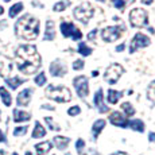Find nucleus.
<instances>
[{
    "label": "nucleus",
    "mask_w": 155,
    "mask_h": 155,
    "mask_svg": "<svg viewBox=\"0 0 155 155\" xmlns=\"http://www.w3.org/2000/svg\"><path fill=\"white\" fill-rule=\"evenodd\" d=\"M97 2H105V0H97Z\"/></svg>",
    "instance_id": "48"
},
{
    "label": "nucleus",
    "mask_w": 155,
    "mask_h": 155,
    "mask_svg": "<svg viewBox=\"0 0 155 155\" xmlns=\"http://www.w3.org/2000/svg\"><path fill=\"white\" fill-rule=\"evenodd\" d=\"M4 2H11V0H4Z\"/></svg>",
    "instance_id": "49"
},
{
    "label": "nucleus",
    "mask_w": 155,
    "mask_h": 155,
    "mask_svg": "<svg viewBox=\"0 0 155 155\" xmlns=\"http://www.w3.org/2000/svg\"><path fill=\"white\" fill-rule=\"evenodd\" d=\"M121 96H123V93H121V92L113 91V89H109V91H108V101L111 104H116L119 100H120Z\"/></svg>",
    "instance_id": "23"
},
{
    "label": "nucleus",
    "mask_w": 155,
    "mask_h": 155,
    "mask_svg": "<svg viewBox=\"0 0 155 155\" xmlns=\"http://www.w3.org/2000/svg\"><path fill=\"white\" fill-rule=\"evenodd\" d=\"M113 155H128L126 153H121V151H119V153H116V154H113Z\"/></svg>",
    "instance_id": "45"
},
{
    "label": "nucleus",
    "mask_w": 155,
    "mask_h": 155,
    "mask_svg": "<svg viewBox=\"0 0 155 155\" xmlns=\"http://www.w3.org/2000/svg\"><path fill=\"white\" fill-rule=\"evenodd\" d=\"M51 147H53V144L50 142H42V143H38V144L35 146V150H37L38 155H45L51 150Z\"/></svg>",
    "instance_id": "18"
},
{
    "label": "nucleus",
    "mask_w": 155,
    "mask_h": 155,
    "mask_svg": "<svg viewBox=\"0 0 155 155\" xmlns=\"http://www.w3.org/2000/svg\"><path fill=\"white\" fill-rule=\"evenodd\" d=\"M85 147V142L82 140V139H78L76 143V148H77V151H78V154H82V148Z\"/></svg>",
    "instance_id": "36"
},
{
    "label": "nucleus",
    "mask_w": 155,
    "mask_h": 155,
    "mask_svg": "<svg viewBox=\"0 0 155 155\" xmlns=\"http://www.w3.org/2000/svg\"><path fill=\"white\" fill-rule=\"evenodd\" d=\"M124 73V68L119 64H112L108 66V69L105 70V74H104V78L108 84H116L117 80L120 78V76Z\"/></svg>",
    "instance_id": "7"
},
{
    "label": "nucleus",
    "mask_w": 155,
    "mask_h": 155,
    "mask_svg": "<svg viewBox=\"0 0 155 155\" xmlns=\"http://www.w3.org/2000/svg\"><path fill=\"white\" fill-rule=\"evenodd\" d=\"M0 97H2L3 103H4L5 107H10L11 103H12V97H11V94L7 92V89L3 88V86H0Z\"/></svg>",
    "instance_id": "22"
},
{
    "label": "nucleus",
    "mask_w": 155,
    "mask_h": 155,
    "mask_svg": "<svg viewBox=\"0 0 155 155\" xmlns=\"http://www.w3.org/2000/svg\"><path fill=\"white\" fill-rule=\"evenodd\" d=\"M23 82L25 81H23L22 78H19V77H14V78H7L5 80V84L10 86L11 89H16L18 86H20Z\"/></svg>",
    "instance_id": "25"
},
{
    "label": "nucleus",
    "mask_w": 155,
    "mask_h": 155,
    "mask_svg": "<svg viewBox=\"0 0 155 155\" xmlns=\"http://www.w3.org/2000/svg\"><path fill=\"white\" fill-rule=\"evenodd\" d=\"M128 127H131L134 131H138V132H143V131H144V123H143L142 120H139V119L130 121Z\"/></svg>",
    "instance_id": "24"
},
{
    "label": "nucleus",
    "mask_w": 155,
    "mask_h": 155,
    "mask_svg": "<svg viewBox=\"0 0 155 155\" xmlns=\"http://www.w3.org/2000/svg\"><path fill=\"white\" fill-rule=\"evenodd\" d=\"M69 4H70L69 0H62V2H59V3H57V4H54V11H55V12L64 11Z\"/></svg>",
    "instance_id": "30"
},
{
    "label": "nucleus",
    "mask_w": 155,
    "mask_h": 155,
    "mask_svg": "<svg viewBox=\"0 0 155 155\" xmlns=\"http://www.w3.org/2000/svg\"><path fill=\"white\" fill-rule=\"evenodd\" d=\"M126 28L124 26H113V27H107L101 31V38L105 42H113V41L119 39L121 35L124 34Z\"/></svg>",
    "instance_id": "6"
},
{
    "label": "nucleus",
    "mask_w": 155,
    "mask_h": 155,
    "mask_svg": "<svg viewBox=\"0 0 155 155\" xmlns=\"http://www.w3.org/2000/svg\"><path fill=\"white\" fill-rule=\"evenodd\" d=\"M15 32L18 37L23 39H35L39 34V20L31 15H25L15 25Z\"/></svg>",
    "instance_id": "2"
},
{
    "label": "nucleus",
    "mask_w": 155,
    "mask_h": 155,
    "mask_svg": "<svg viewBox=\"0 0 155 155\" xmlns=\"http://www.w3.org/2000/svg\"><path fill=\"white\" fill-rule=\"evenodd\" d=\"M94 104L97 105V108H99V111L101 113L108 112V107L104 104V100H103V91H101V89H99V91L96 92V96H94Z\"/></svg>",
    "instance_id": "15"
},
{
    "label": "nucleus",
    "mask_w": 155,
    "mask_h": 155,
    "mask_svg": "<svg viewBox=\"0 0 155 155\" xmlns=\"http://www.w3.org/2000/svg\"><path fill=\"white\" fill-rule=\"evenodd\" d=\"M96 34H97V31L96 30H93V31H91L88 34V39L89 41H92V39H94V38H96Z\"/></svg>",
    "instance_id": "38"
},
{
    "label": "nucleus",
    "mask_w": 155,
    "mask_h": 155,
    "mask_svg": "<svg viewBox=\"0 0 155 155\" xmlns=\"http://www.w3.org/2000/svg\"><path fill=\"white\" fill-rule=\"evenodd\" d=\"M45 135H46V130L42 127V124H41L39 121H37V123H35V127H34V131H32V138H35V139L43 138Z\"/></svg>",
    "instance_id": "21"
},
{
    "label": "nucleus",
    "mask_w": 155,
    "mask_h": 155,
    "mask_svg": "<svg viewBox=\"0 0 155 155\" xmlns=\"http://www.w3.org/2000/svg\"><path fill=\"white\" fill-rule=\"evenodd\" d=\"M109 121H111L113 126H117V127H121V128L128 127V123H130V121H128L120 112L111 113V116H109Z\"/></svg>",
    "instance_id": "12"
},
{
    "label": "nucleus",
    "mask_w": 155,
    "mask_h": 155,
    "mask_svg": "<svg viewBox=\"0 0 155 155\" xmlns=\"http://www.w3.org/2000/svg\"><path fill=\"white\" fill-rule=\"evenodd\" d=\"M46 97L51 100H55L58 103H68V101L71 100V93L68 88L65 86H54L50 85L46 88Z\"/></svg>",
    "instance_id": "3"
},
{
    "label": "nucleus",
    "mask_w": 155,
    "mask_h": 155,
    "mask_svg": "<svg viewBox=\"0 0 155 155\" xmlns=\"http://www.w3.org/2000/svg\"><path fill=\"white\" fill-rule=\"evenodd\" d=\"M93 7H92V4L91 3H88V2H85V3H82V4H80L78 7L74 10V18L76 19H78L80 22H82L84 25H86V23L89 22V19L92 18V15H93Z\"/></svg>",
    "instance_id": "4"
},
{
    "label": "nucleus",
    "mask_w": 155,
    "mask_h": 155,
    "mask_svg": "<svg viewBox=\"0 0 155 155\" xmlns=\"http://www.w3.org/2000/svg\"><path fill=\"white\" fill-rule=\"evenodd\" d=\"M55 38V30H54V22L47 20L46 22V31H45V41H53Z\"/></svg>",
    "instance_id": "16"
},
{
    "label": "nucleus",
    "mask_w": 155,
    "mask_h": 155,
    "mask_svg": "<svg viewBox=\"0 0 155 155\" xmlns=\"http://www.w3.org/2000/svg\"><path fill=\"white\" fill-rule=\"evenodd\" d=\"M12 155H18V154H16V153H14V154H12Z\"/></svg>",
    "instance_id": "50"
},
{
    "label": "nucleus",
    "mask_w": 155,
    "mask_h": 155,
    "mask_svg": "<svg viewBox=\"0 0 155 155\" xmlns=\"http://www.w3.org/2000/svg\"><path fill=\"white\" fill-rule=\"evenodd\" d=\"M121 109L126 112V116H132L134 113H135V109H134V107L131 105L130 103H123L121 104Z\"/></svg>",
    "instance_id": "28"
},
{
    "label": "nucleus",
    "mask_w": 155,
    "mask_h": 155,
    "mask_svg": "<svg viewBox=\"0 0 155 155\" xmlns=\"http://www.w3.org/2000/svg\"><path fill=\"white\" fill-rule=\"evenodd\" d=\"M16 65L18 69L25 74H34L41 68V55L38 54L37 47L32 45H22L16 50Z\"/></svg>",
    "instance_id": "1"
},
{
    "label": "nucleus",
    "mask_w": 155,
    "mask_h": 155,
    "mask_svg": "<svg viewBox=\"0 0 155 155\" xmlns=\"http://www.w3.org/2000/svg\"><path fill=\"white\" fill-rule=\"evenodd\" d=\"M61 32L65 38L71 37V39H74V41H78L82 38V32L70 22H62L61 23Z\"/></svg>",
    "instance_id": "8"
},
{
    "label": "nucleus",
    "mask_w": 155,
    "mask_h": 155,
    "mask_svg": "<svg viewBox=\"0 0 155 155\" xmlns=\"http://www.w3.org/2000/svg\"><path fill=\"white\" fill-rule=\"evenodd\" d=\"M150 45V38L146 37L142 32H138V34L134 37V39L131 41V46H130V53H135L138 49L140 47H146Z\"/></svg>",
    "instance_id": "9"
},
{
    "label": "nucleus",
    "mask_w": 155,
    "mask_h": 155,
    "mask_svg": "<svg viewBox=\"0 0 155 155\" xmlns=\"http://www.w3.org/2000/svg\"><path fill=\"white\" fill-rule=\"evenodd\" d=\"M130 22L134 27H143L148 23V15L143 8H135L130 12Z\"/></svg>",
    "instance_id": "5"
},
{
    "label": "nucleus",
    "mask_w": 155,
    "mask_h": 155,
    "mask_svg": "<svg viewBox=\"0 0 155 155\" xmlns=\"http://www.w3.org/2000/svg\"><path fill=\"white\" fill-rule=\"evenodd\" d=\"M69 142H70V139L66 138V136H55L54 138V144L59 150H65L68 147V144H69Z\"/></svg>",
    "instance_id": "19"
},
{
    "label": "nucleus",
    "mask_w": 155,
    "mask_h": 155,
    "mask_svg": "<svg viewBox=\"0 0 155 155\" xmlns=\"http://www.w3.org/2000/svg\"><path fill=\"white\" fill-rule=\"evenodd\" d=\"M45 121H46V123L49 124L50 130H53V131H58V130H59V127L57 126L54 121H53V119H51V117H45Z\"/></svg>",
    "instance_id": "34"
},
{
    "label": "nucleus",
    "mask_w": 155,
    "mask_h": 155,
    "mask_svg": "<svg viewBox=\"0 0 155 155\" xmlns=\"http://www.w3.org/2000/svg\"><path fill=\"white\" fill-rule=\"evenodd\" d=\"M81 112V109H80V107L78 105H74V107H71V108L68 111V113H69L70 116H77L78 113Z\"/></svg>",
    "instance_id": "35"
},
{
    "label": "nucleus",
    "mask_w": 155,
    "mask_h": 155,
    "mask_svg": "<svg viewBox=\"0 0 155 155\" xmlns=\"http://www.w3.org/2000/svg\"><path fill=\"white\" fill-rule=\"evenodd\" d=\"M11 69H12L11 61L7 58V57L0 54V76L5 77L8 73H11Z\"/></svg>",
    "instance_id": "14"
},
{
    "label": "nucleus",
    "mask_w": 155,
    "mask_h": 155,
    "mask_svg": "<svg viewBox=\"0 0 155 155\" xmlns=\"http://www.w3.org/2000/svg\"><path fill=\"white\" fill-rule=\"evenodd\" d=\"M82 68H84V61H81V59L74 61V64H73V69L74 70H81Z\"/></svg>",
    "instance_id": "37"
},
{
    "label": "nucleus",
    "mask_w": 155,
    "mask_h": 155,
    "mask_svg": "<svg viewBox=\"0 0 155 155\" xmlns=\"http://www.w3.org/2000/svg\"><path fill=\"white\" fill-rule=\"evenodd\" d=\"M81 155H99V153L94 151V150H88V151H85V153L81 154Z\"/></svg>",
    "instance_id": "39"
},
{
    "label": "nucleus",
    "mask_w": 155,
    "mask_h": 155,
    "mask_svg": "<svg viewBox=\"0 0 155 155\" xmlns=\"http://www.w3.org/2000/svg\"><path fill=\"white\" fill-rule=\"evenodd\" d=\"M3 12H4V8H3V7H2V5H0V15H2Z\"/></svg>",
    "instance_id": "46"
},
{
    "label": "nucleus",
    "mask_w": 155,
    "mask_h": 155,
    "mask_svg": "<svg viewBox=\"0 0 155 155\" xmlns=\"http://www.w3.org/2000/svg\"><path fill=\"white\" fill-rule=\"evenodd\" d=\"M74 88L77 91V94L80 97H86L89 93V86H88V80H86L85 76H78L74 78L73 81Z\"/></svg>",
    "instance_id": "10"
},
{
    "label": "nucleus",
    "mask_w": 155,
    "mask_h": 155,
    "mask_svg": "<svg viewBox=\"0 0 155 155\" xmlns=\"http://www.w3.org/2000/svg\"><path fill=\"white\" fill-rule=\"evenodd\" d=\"M151 2H153V0H143V3H144V4H151Z\"/></svg>",
    "instance_id": "44"
},
{
    "label": "nucleus",
    "mask_w": 155,
    "mask_h": 155,
    "mask_svg": "<svg viewBox=\"0 0 155 155\" xmlns=\"http://www.w3.org/2000/svg\"><path fill=\"white\" fill-rule=\"evenodd\" d=\"M31 93H32V91L31 89H23L22 92H20L19 94H18V97H16V104L19 107H26V105H28V103H30V100H31Z\"/></svg>",
    "instance_id": "13"
},
{
    "label": "nucleus",
    "mask_w": 155,
    "mask_h": 155,
    "mask_svg": "<svg viewBox=\"0 0 155 155\" xmlns=\"http://www.w3.org/2000/svg\"><path fill=\"white\" fill-rule=\"evenodd\" d=\"M26 155H32L31 153H30V151H28V153H26Z\"/></svg>",
    "instance_id": "47"
},
{
    "label": "nucleus",
    "mask_w": 155,
    "mask_h": 155,
    "mask_svg": "<svg viewBox=\"0 0 155 155\" xmlns=\"http://www.w3.org/2000/svg\"><path fill=\"white\" fill-rule=\"evenodd\" d=\"M147 97H148V100L153 101V103L155 104V80L151 82L150 85H148V88H147Z\"/></svg>",
    "instance_id": "27"
},
{
    "label": "nucleus",
    "mask_w": 155,
    "mask_h": 155,
    "mask_svg": "<svg viewBox=\"0 0 155 155\" xmlns=\"http://www.w3.org/2000/svg\"><path fill=\"white\" fill-rule=\"evenodd\" d=\"M124 49H126V45H124V43H121V45H119V46L116 47V51H123Z\"/></svg>",
    "instance_id": "41"
},
{
    "label": "nucleus",
    "mask_w": 155,
    "mask_h": 155,
    "mask_svg": "<svg viewBox=\"0 0 155 155\" xmlns=\"http://www.w3.org/2000/svg\"><path fill=\"white\" fill-rule=\"evenodd\" d=\"M148 136H150V138H148V139H150L151 142H155V134H154V132H151Z\"/></svg>",
    "instance_id": "42"
},
{
    "label": "nucleus",
    "mask_w": 155,
    "mask_h": 155,
    "mask_svg": "<svg viewBox=\"0 0 155 155\" xmlns=\"http://www.w3.org/2000/svg\"><path fill=\"white\" fill-rule=\"evenodd\" d=\"M112 2H113V4H115L116 8H119V10H123L126 5L131 4L134 0H112Z\"/></svg>",
    "instance_id": "29"
},
{
    "label": "nucleus",
    "mask_w": 155,
    "mask_h": 155,
    "mask_svg": "<svg viewBox=\"0 0 155 155\" xmlns=\"http://www.w3.org/2000/svg\"><path fill=\"white\" fill-rule=\"evenodd\" d=\"M28 128L26 126H22V127H16L14 130V136H22V135H26Z\"/></svg>",
    "instance_id": "33"
},
{
    "label": "nucleus",
    "mask_w": 155,
    "mask_h": 155,
    "mask_svg": "<svg viewBox=\"0 0 155 155\" xmlns=\"http://www.w3.org/2000/svg\"><path fill=\"white\" fill-rule=\"evenodd\" d=\"M22 10H23V4H22V3H16V4H14L12 7L10 8V11H8V15H10V18H15Z\"/></svg>",
    "instance_id": "26"
},
{
    "label": "nucleus",
    "mask_w": 155,
    "mask_h": 155,
    "mask_svg": "<svg viewBox=\"0 0 155 155\" xmlns=\"http://www.w3.org/2000/svg\"><path fill=\"white\" fill-rule=\"evenodd\" d=\"M92 76H94V77H96V76H99V71H97V70L92 71Z\"/></svg>",
    "instance_id": "43"
},
{
    "label": "nucleus",
    "mask_w": 155,
    "mask_h": 155,
    "mask_svg": "<svg viewBox=\"0 0 155 155\" xmlns=\"http://www.w3.org/2000/svg\"><path fill=\"white\" fill-rule=\"evenodd\" d=\"M35 84L37 85H39V86H42L46 84V74L45 73H39L37 77H35Z\"/></svg>",
    "instance_id": "32"
},
{
    "label": "nucleus",
    "mask_w": 155,
    "mask_h": 155,
    "mask_svg": "<svg viewBox=\"0 0 155 155\" xmlns=\"http://www.w3.org/2000/svg\"><path fill=\"white\" fill-rule=\"evenodd\" d=\"M31 119V115L25 111H19V109H14V121L20 123V121H28Z\"/></svg>",
    "instance_id": "17"
},
{
    "label": "nucleus",
    "mask_w": 155,
    "mask_h": 155,
    "mask_svg": "<svg viewBox=\"0 0 155 155\" xmlns=\"http://www.w3.org/2000/svg\"><path fill=\"white\" fill-rule=\"evenodd\" d=\"M7 142V139H5V135L3 134V131L0 130V143H5Z\"/></svg>",
    "instance_id": "40"
},
{
    "label": "nucleus",
    "mask_w": 155,
    "mask_h": 155,
    "mask_svg": "<svg viewBox=\"0 0 155 155\" xmlns=\"http://www.w3.org/2000/svg\"><path fill=\"white\" fill-rule=\"evenodd\" d=\"M104 127H105V120H103V119H100V120L94 121L93 123V127H92V131H93V136L97 139V136L100 135V132L104 130Z\"/></svg>",
    "instance_id": "20"
},
{
    "label": "nucleus",
    "mask_w": 155,
    "mask_h": 155,
    "mask_svg": "<svg viewBox=\"0 0 155 155\" xmlns=\"http://www.w3.org/2000/svg\"><path fill=\"white\" fill-rule=\"evenodd\" d=\"M50 73L54 77H62L66 74V65L59 61H54L50 65Z\"/></svg>",
    "instance_id": "11"
},
{
    "label": "nucleus",
    "mask_w": 155,
    "mask_h": 155,
    "mask_svg": "<svg viewBox=\"0 0 155 155\" xmlns=\"http://www.w3.org/2000/svg\"><path fill=\"white\" fill-rule=\"evenodd\" d=\"M78 53L80 54H82V55H91L92 54V49L91 47H88L85 43H80L78 45Z\"/></svg>",
    "instance_id": "31"
},
{
    "label": "nucleus",
    "mask_w": 155,
    "mask_h": 155,
    "mask_svg": "<svg viewBox=\"0 0 155 155\" xmlns=\"http://www.w3.org/2000/svg\"><path fill=\"white\" fill-rule=\"evenodd\" d=\"M0 116H2V113H0ZM0 120H2V117H0Z\"/></svg>",
    "instance_id": "51"
}]
</instances>
